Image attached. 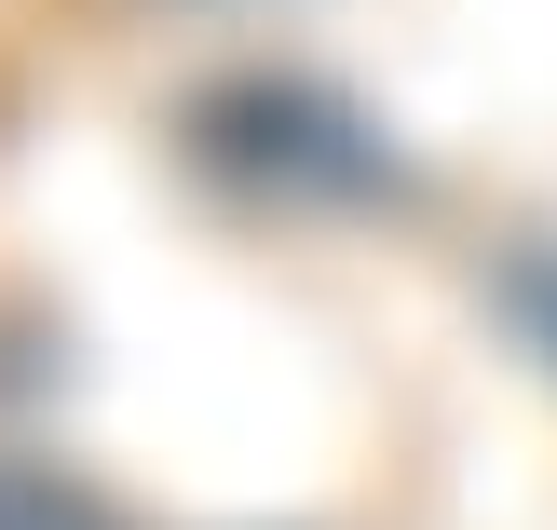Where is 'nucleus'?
Returning a JSON list of instances; mask_svg holds the SVG:
<instances>
[{
  "mask_svg": "<svg viewBox=\"0 0 557 530\" xmlns=\"http://www.w3.org/2000/svg\"><path fill=\"white\" fill-rule=\"evenodd\" d=\"M190 150L259 205H395L408 190L395 136L326 82H218V96H190Z\"/></svg>",
  "mask_w": 557,
  "mask_h": 530,
  "instance_id": "f257e3e1",
  "label": "nucleus"
},
{
  "mask_svg": "<svg viewBox=\"0 0 557 530\" xmlns=\"http://www.w3.org/2000/svg\"><path fill=\"white\" fill-rule=\"evenodd\" d=\"M0 530H123L96 490H69L54 463H0Z\"/></svg>",
  "mask_w": 557,
  "mask_h": 530,
  "instance_id": "f03ea898",
  "label": "nucleus"
},
{
  "mask_svg": "<svg viewBox=\"0 0 557 530\" xmlns=\"http://www.w3.org/2000/svg\"><path fill=\"white\" fill-rule=\"evenodd\" d=\"M504 313H517V341L557 368V245H517L504 259Z\"/></svg>",
  "mask_w": 557,
  "mask_h": 530,
  "instance_id": "7ed1b4c3",
  "label": "nucleus"
}]
</instances>
